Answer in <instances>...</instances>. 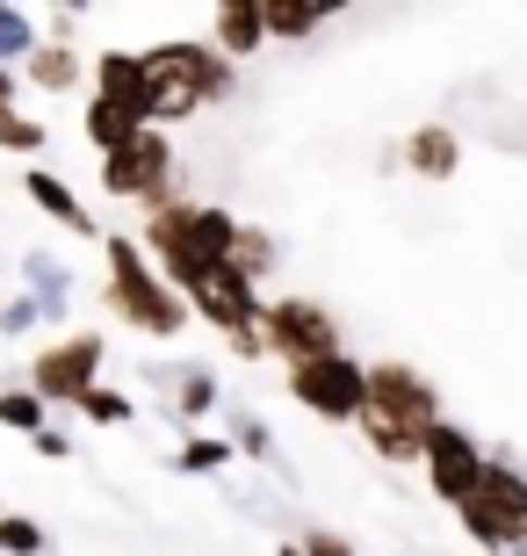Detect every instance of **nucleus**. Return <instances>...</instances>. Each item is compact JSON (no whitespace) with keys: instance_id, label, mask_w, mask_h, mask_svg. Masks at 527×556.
Here are the masks:
<instances>
[{"instance_id":"nucleus-1","label":"nucleus","mask_w":527,"mask_h":556,"mask_svg":"<svg viewBox=\"0 0 527 556\" xmlns=\"http://www.w3.org/2000/svg\"><path fill=\"white\" fill-rule=\"evenodd\" d=\"M239 217L231 210H210V203H166V210H145V231L138 247L152 253V268L166 275V282L181 289V296H196V289H210L224 268H231V253H239Z\"/></svg>"},{"instance_id":"nucleus-2","label":"nucleus","mask_w":527,"mask_h":556,"mask_svg":"<svg viewBox=\"0 0 527 556\" xmlns=\"http://www.w3.org/2000/svg\"><path fill=\"white\" fill-rule=\"evenodd\" d=\"M448 427L441 391L426 383L412 362H368V413H362V441L384 463H426V441Z\"/></svg>"},{"instance_id":"nucleus-3","label":"nucleus","mask_w":527,"mask_h":556,"mask_svg":"<svg viewBox=\"0 0 527 556\" xmlns=\"http://www.w3.org/2000/svg\"><path fill=\"white\" fill-rule=\"evenodd\" d=\"M145 73H152V130H174L188 116H203L210 102L231 94V59L217 43L196 37H166L145 51Z\"/></svg>"},{"instance_id":"nucleus-4","label":"nucleus","mask_w":527,"mask_h":556,"mask_svg":"<svg viewBox=\"0 0 527 556\" xmlns=\"http://www.w3.org/2000/svg\"><path fill=\"white\" fill-rule=\"evenodd\" d=\"M102 296H109V318H123V326L145 332V340H181V326L196 318V304L152 268V253H145L138 239H109Z\"/></svg>"},{"instance_id":"nucleus-5","label":"nucleus","mask_w":527,"mask_h":556,"mask_svg":"<svg viewBox=\"0 0 527 556\" xmlns=\"http://www.w3.org/2000/svg\"><path fill=\"white\" fill-rule=\"evenodd\" d=\"M455 520H463V535L485 556H527V477L499 455L485 470V484H477V498Z\"/></svg>"},{"instance_id":"nucleus-6","label":"nucleus","mask_w":527,"mask_h":556,"mask_svg":"<svg viewBox=\"0 0 527 556\" xmlns=\"http://www.w3.org/2000/svg\"><path fill=\"white\" fill-rule=\"evenodd\" d=\"M289 397H297L311 419H325V427H362V413H368V362H354V354L304 362V369H289Z\"/></svg>"},{"instance_id":"nucleus-7","label":"nucleus","mask_w":527,"mask_h":556,"mask_svg":"<svg viewBox=\"0 0 527 556\" xmlns=\"http://www.w3.org/2000/svg\"><path fill=\"white\" fill-rule=\"evenodd\" d=\"M261 340L283 369H304V362H325V354H347L340 318L318 304V296H275L261 318Z\"/></svg>"},{"instance_id":"nucleus-8","label":"nucleus","mask_w":527,"mask_h":556,"mask_svg":"<svg viewBox=\"0 0 527 556\" xmlns=\"http://www.w3.org/2000/svg\"><path fill=\"white\" fill-rule=\"evenodd\" d=\"M102 362H109V340L102 332H65L51 348L29 362V391L43 405H87V397L102 391Z\"/></svg>"},{"instance_id":"nucleus-9","label":"nucleus","mask_w":527,"mask_h":556,"mask_svg":"<svg viewBox=\"0 0 527 556\" xmlns=\"http://www.w3.org/2000/svg\"><path fill=\"white\" fill-rule=\"evenodd\" d=\"M174 144H166V130H145V138H130L123 152H109L95 174H102V188L116 195V203H145V210H166L174 203Z\"/></svg>"},{"instance_id":"nucleus-10","label":"nucleus","mask_w":527,"mask_h":556,"mask_svg":"<svg viewBox=\"0 0 527 556\" xmlns=\"http://www.w3.org/2000/svg\"><path fill=\"white\" fill-rule=\"evenodd\" d=\"M491 463H499V455H491L469 427H455V419H448V427L426 441V463H419V470H426V492L441 498V506H455V514H463L469 498H477V484H485Z\"/></svg>"},{"instance_id":"nucleus-11","label":"nucleus","mask_w":527,"mask_h":556,"mask_svg":"<svg viewBox=\"0 0 527 556\" xmlns=\"http://www.w3.org/2000/svg\"><path fill=\"white\" fill-rule=\"evenodd\" d=\"M188 304H196V318H203V326H217L224 340H253V332H261V318H267L261 282H246L239 268H224L217 282H210V289H196Z\"/></svg>"},{"instance_id":"nucleus-12","label":"nucleus","mask_w":527,"mask_h":556,"mask_svg":"<svg viewBox=\"0 0 527 556\" xmlns=\"http://www.w3.org/2000/svg\"><path fill=\"white\" fill-rule=\"evenodd\" d=\"M95 94L138 109L145 124H152V73H145V51H102V59H95Z\"/></svg>"},{"instance_id":"nucleus-13","label":"nucleus","mask_w":527,"mask_h":556,"mask_svg":"<svg viewBox=\"0 0 527 556\" xmlns=\"http://www.w3.org/2000/svg\"><path fill=\"white\" fill-rule=\"evenodd\" d=\"M210 43H217L231 65L267 51V0H224L217 15H210Z\"/></svg>"},{"instance_id":"nucleus-14","label":"nucleus","mask_w":527,"mask_h":556,"mask_svg":"<svg viewBox=\"0 0 527 556\" xmlns=\"http://www.w3.org/2000/svg\"><path fill=\"white\" fill-rule=\"evenodd\" d=\"M87 73H95V65H80V43L73 37H43L37 51H29V65H22V80L43 87V94H73Z\"/></svg>"},{"instance_id":"nucleus-15","label":"nucleus","mask_w":527,"mask_h":556,"mask_svg":"<svg viewBox=\"0 0 527 556\" xmlns=\"http://www.w3.org/2000/svg\"><path fill=\"white\" fill-rule=\"evenodd\" d=\"M22 188H29V203H37L51 225H65V231H80V239H95V217H87V203L59 181V174H51V166H22Z\"/></svg>"},{"instance_id":"nucleus-16","label":"nucleus","mask_w":527,"mask_h":556,"mask_svg":"<svg viewBox=\"0 0 527 556\" xmlns=\"http://www.w3.org/2000/svg\"><path fill=\"white\" fill-rule=\"evenodd\" d=\"M405 166L419 174V181H455V166H463V138L448 124H419L405 138Z\"/></svg>"},{"instance_id":"nucleus-17","label":"nucleus","mask_w":527,"mask_h":556,"mask_svg":"<svg viewBox=\"0 0 527 556\" xmlns=\"http://www.w3.org/2000/svg\"><path fill=\"white\" fill-rule=\"evenodd\" d=\"M37 15L29 8H15V0H0V65H29V51H37Z\"/></svg>"},{"instance_id":"nucleus-18","label":"nucleus","mask_w":527,"mask_h":556,"mask_svg":"<svg viewBox=\"0 0 527 556\" xmlns=\"http://www.w3.org/2000/svg\"><path fill=\"white\" fill-rule=\"evenodd\" d=\"M325 22H332V8H311V0H267V37H283V43L311 37V29H325Z\"/></svg>"},{"instance_id":"nucleus-19","label":"nucleus","mask_w":527,"mask_h":556,"mask_svg":"<svg viewBox=\"0 0 527 556\" xmlns=\"http://www.w3.org/2000/svg\"><path fill=\"white\" fill-rule=\"evenodd\" d=\"M231 455H239V441H231V433H188L174 463H181L188 477H217L224 463H231Z\"/></svg>"},{"instance_id":"nucleus-20","label":"nucleus","mask_w":527,"mask_h":556,"mask_svg":"<svg viewBox=\"0 0 527 556\" xmlns=\"http://www.w3.org/2000/svg\"><path fill=\"white\" fill-rule=\"evenodd\" d=\"M0 427H15V433H29V441H37V433L51 427V405H43L29 383H22V391H0Z\"/></svg>"},{"instance_id":"nucleus-21","label":"nucleus","mask_w":527,"mask_h":556,"mask_svg":"<svg viewBox=\"0 0 527 556\" xmlns=\"http://www.w3.org/2000/svg\"><path fill=\"white\" fill-rule=\"evenodd\" d=\"M275 261H283V253H275V239H267L261 225H246L239 231V253H231V268H239L246 282H267V275H275Z\"/></svg>"},{"instance_id":"nucleus-22","label":"nucleus","mask_w":527,"mask_h":556,"mask_svg":"<svg viewBox=\"0 0 527 556\" xmlns=\"http://www.w3.org/2000/svg\"><path fill=\"white\" fill-rule=\"evenodd\" d=\"M174 413L181 419H210L217 413V376L210 369H181V383H174Z\"/></svg>"},{"instance_id":"nucleus-23","label":"nucleus","mask_w":527,"mask_h":556,"mask_svg":"<svg viewBox=\"0 0 527 556\" xmlns=\"http://www.w3.org/2000/svg\"><path fill=\"white\" fill-rule=\"evenodd\" d=\"M0 152H43V124L37 116H15V109H0Z\"/></svg>"},{"instance_id":"nucleus-24","label":"nucleus","mask_w":527,"mask_h":556,"mask_svg":"<svg viewBox=\"0 0 527 556\" xmlns=\"http://www.w3.org/2000/svg\"><path fill=\"white\" fill-rule=\"evenodd\" d=\"M0 556H43V528L22 514H0Z\"/></svg>"},{"instance_id":"nucleus-25","label":"nucleus","mask_w":527,"mask_h":556,"mask_svg":"<svg viewBox=\"0 0 527 556\" xmlns=\"http://www.w3.org/2000/svg\"><path fill=\"white\" fill-rule=\"evenodd\" d=\"M80 413L95 419V427H130V419H138V405H130L123 391H95V397L80 405Z\"/></svg>"},{"instance_id":"nucleus-26","label":"nucleus","mask_w":527,"mask_h":556,"mask_svg":"<svg viewBox=\"0 0 527 556\" xmlns=\"http://www.w3.org/2000/svg\"><path fill=\"white\" fill-rule=\"evenodd\" d=\"M304 556H362V549H354V542H340L332 528H311V535H304Z\"/></svg>"},{"instance_id":"nucleus-27","label":"nucleus","mask_w":527,"mask_h":556,"mask_svg":"<svg viewBox=\"0 0 527 556\" xmlns=\"http://www.w3.org/2000/svg\"><path fill=\"white\" fill-rule=\"evenodd\" d=\"M231 441H239L246 455H267V448H275V441H267V427H261V419H231Z\"/></svg>"},{"instance_id":"nucleus-28","label":"nucleus","mask_w":527,"mask_h":556,"mask_svg":"<svg viewBox=\"0 0 527 556\" xmlns=\"http://www.w3.org/2000/svg\"><path fill=\"white\" fill-rule=\"evenodd\" d=\"M29 448H37V455H51V463H65V455H73V441H65L59 427H43L37 441H29Z\"/></svg>"},{"instance_id":"nucleus-29","label":"nucleus","mask_w":527,"mask_h":556,"mask_svg":"<svg viewBox=\"0 0 527 556\" xmlns=\"http://www.w3.org/2000/svg\"><path fill=\"white\" fill-rule=\"evenodd\" d=\"M8 326H15V332L37 326V296H15V304H8Z\"/></svg>"},{"instance_id":"nucleus-30","label":"nucleus","mask_w":527,"mask_h":556,"mask_svg":"<svg viewBox=\"0 0 527 556\" xmlns=\"http://www.w3.org/2000/svg\"><path fill=\"white\" fill-rule=\"evenodd\" d=\"M15 87H22V80H15V65H0V109H15Z\"/></svg>"},{"instance_id":"nucleus-31","label":"nucleus","mask_w":527,"mask_h":556,"mask_svg":"<svg viewBox=\"0 0 527 556\" xmlns=\"http://www.w3.org/2000/svg\"><path fill=\"white\" fill-rule=\"evenodd\" d=\"M0 326H8V311H0Z\"/></svg>"}]
</instances>
